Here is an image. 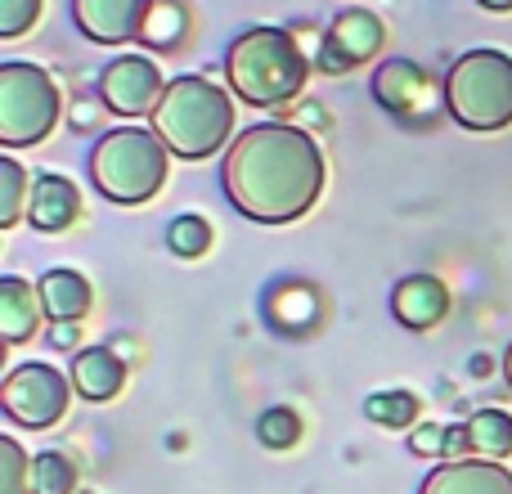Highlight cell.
<instances>
[{
	"label": "cell",
	"instance_id": "cell-31",
	"mask_svg": "<svg viewBox=\"0 0 512 494\" xmlns=\"http://www.w3.org/2000/svg\"><path fill=\"white\" fill-rule=\"evenodd\" d=\"M504 378H508V387H512V346H508V355H504Z\"/></svg>",
	"mask_w": 512,
	"mask_h": 494
},
{
	"label": "cell",
	"instance_id": "cell-2",
	"mask_svg": "<svg viewBox=\"0 0 512 494\" xmlns=\"http://www.w3.org/2000/svg\"><path fill=\"white\" fill-rule=\"evenodd\" d=\"M225 77L230 90L248 108H283L301 95L310 77V59L301 50V36L288 27H248L225 50Z\"/></svg>",
	"mask_w": 512,
	"mask_h": 494
},
{
	"label": "cell",
	"instance_id": "cell-15",
	"mask_svg": "<svg viewBox=\"0 0 512 494\" xmlns=\"http://www.w3.org/2000/svg\"><path fill=\"white\" fill-rule=\"evenodd\" d=\"M41 315H45V301H41L36 283L18 279V274L0 279V337H5L9 346H23L27 337L36 333Z\"/></svg>",
	"mask_w": 512,
	"mask_h": 494
},
{
	"label": "cell",
	"instance_id": "cell-21",
	"mask_svg": "<svg viewBox=\"0 0 512 494\" xmlns=\"http://www.w3.org/2000/svg\"><path fill=\"white\" fill-rule=\"evenodd\" d=\"M364 414L387 432H405L418 423V396L414 391H378V396L364 400Z\"/></svg>",
	"mask_w": 512,
	"mask_h": 494
},
{
	"label": "cell",
	"instance_id": "cell-8",
	"mask_svg": "<svg viewBox=\"0 0 512 494\" xmlns=\"http://www.w3.org/2000/svg\"><path fill=\"white\" fill-rule=\"evenodd\" d=\"M382 45H387V27H382V18L373 14V9L351 5L328 23L315 63H319V72H328V77H346L351 68L378 59Z\"/></svg>",
	"mask_w": 512,
	"mask_h": 494
},
{
	"label": "cell",
	"instance_id": "cell-16",
	"mask_svg": "<svg viewBox=\"0 0 512 494\" xmlns=\"http://www.w3.org/2000/svg\"><path fill=\"white\" fill-rule=\"evenodd\" d=\"M126 382V369L122 360H117V351H108V346H81L77 355H72V391L86 400H113L117 391H122Z\"/></svg>",
	"mask_w": 512,
	"mask_h": 494
},
{
	"label": "cell",
	"instance_id": "cell-3",
	"mask_svg": "<svg viewBox=\"0 0 512 494\" xmlns=\"http://www.w3.org/2000/svg\"><path fill=\"white\" fill-rule=\"evenodd\" d=\"M149 131L167 144L171 158L180 162H203L230 140L234 131V104L212 77H198V72H185V77L167 81L158 108H153Z\"/></svg>",
	"mask_w": 512,
	"mask_h": 494
},
{
	"label": "cell",
	"instance_id": "cell-14",
	"mask_svg": "<svg viewBox=\"0 0 512 494\" xmlns=\"http://www.w3.org/2000/svg\"><path fill=\"white\" fill-rule=\"evenodd\" d=\"M77 216H81V194L68 176L50 171V176L32 180V198H27V221H32V230L59 234V230H68Z\"/></svg>",
	"mask_w": 512,
	"mask_h": 494
},
{
	"label": "cell",
	"instance_id": "cell-27",
	"mask_svg": "<svg viewBox=\"0 0 512 494\" xmlns=\"http://www.w3.org/2000/svg\"><path fill=\"white\" fill-rule=\"evenodd\" d=\"M445 441H450V427H441V423H418L414 432H409V450L423 454V459L445 454Z\"/></svg>",
	"mask_w": 512,
	"mask_h": 494
},
{
	"label": "cell",
	"instance_id": "cell-23",
	"mask_svg": "<svg viewBox=\"0 0 512 494\" xmlns=\"http://www.w3.org/2000/svg\"><path fill=\"white\" fill-rule=\"evenodd\" d=\"M0 494H32V459L14 436H0Z\"/></svg>",
	"mask_w": 512,
	"mask_h": 494
},
{
	"label": "cell",
	"instance_id": "cell-13",
	"mask_svg": "<svg viewBox=\"0 0 512 494\" xmlns=\"http://www.w3.org/2000/svg\"><path fill=\"white\" fill-rule=\"evenodd\" d=\"M391 315L405 328L423 333V328H436L445 315H450V292L436 274H405L391 292Z\"/></svg>",
	"mask_w": 512,
	"mask_h": 494
},
{
	"label": "cell",
	"instance_id": "cell-6",
	"mask_svg": "<svg viewBox=\"0 0 512 494\" xmlns=\"http://www.w3.org/2000/svg\"><path fill=\"white\" fill-rule=\"evenodd\" d=\"M59 113L63 99L50 72L23 59L0 63V144L9 149L41 144L59 126Z\"/></svg>",
	"mask_w": 512,
	"mask_h": 494
},
{
	"label": "cell",
	"instance_id": "cell-9",
	"mask_svg": "<svg viewBox=\"0 0 512 494\" xmlns=\"http://www.w3.org/2000/svg\"><path fill=\"white\" fill-rule=\"evenodd\" d=\"M373 99L387 113H396L400 122H432L436 117V99H445V90H436V77L414 59H387L373 72Z\"/></svg>",
	"mask_w": 512,
	"mask_h": 494
},
{
	"label": "cell",
	"instance_id": "cell-12",
	"mask_svg": "<svg viewBox=\"0 0 512 494\" xmlns=\"http://www.w3.org/2000/svg\"><path fill=\"white\" fill-rule=\"evenodd\" d=\"M418 494H512V472L490 459H450L427 472Z\"/></svg>",
	"mask_w": 512,
	"mask_h": 494
},
{
	"label": "cell",
	"instance_id": "cell-19",
	"mask_svg": "<svg viewBox=\"0 0 512 494\" xmlns=\"http://www.w3.org/2000/svg\"><path fill=\"white\" fill-rule=\"evenodd\" d=\"M468 441L477 459L504 463L512 454V414L508 409H477L468 418Z\"/></svg>",
	"mask_w": 512,
	"mask_h": 494
},
{
	"label": "cell",
	"instance_id": "cell-18",
	"mask_svg": "<svg viewBox=\"0 0 512 494\" xmlns=\"http://www.w3.org/2000/svg\"><path fill=\"white\" fill-rule=\"evenodd\" d=\"M185 36H189V5L185 0H153L149 18H144V32H140L144 50L167 54V50H176Z\"/></svg>",
	"mask_w": 512,
	"mask_h": 494
},
{
	"label": "cell",
	"instance_id": "cell-20",
	"mask_svg": "<svg viewBox=\"0 0 512 494\" xmlns=\"http://www.w3.org/2000/svg\"><path fill=\"white\" fill-rule=\"evenodd\" d=\"M27 198H32V180L14 158H0V230H14L27 216Z\"/></svg>",
	"mask_w": 512,
	"mask_h": 494
},
{
	"label": "cell",
	"instance_id": "cell-22",
	"mask_svg": "<svg viewBox=\"0 0 512 494\" xmlns=\"http://www.w3.org/2000/svg\"><path fill=\"white\" fill-rule=\"evenodd\" d=\"M77 490V463L63 450H45L32 459V494H72Z\"/></svg>",
	"mask_w": 512,
	"mask_h": 494
},
{
	"label": "cell",
	"instance_id": "cell-4",
	"mask_svg": "<svg viewBox=\"0 0 512 494\" xmlns=\"http://www.w3.org/2000/svg\"><path fill=\"white\" fill-rule=\"evenodd\" d=\"M167 144L158 140L144 126H117V131H104L90 149V180L95 189L108 198V203H149L153 194L167 180Z\"/></svg>",
	"mask_w": 512,
	"mask_h": 494
},
{
	"label": "cell",
	"instance_id": "cell-10",
	"mask_svg": "<svg viewBox=\"0 0 512 494\" xmlns=\"http://www.w3.org/2000/svg\"><path fill=\"white\" fill-rule=\"evenodd\" d=\"M162 90H167V81H162L158 63L144 59V54H122V59H113L99 72V104L117 117L153 113Z\"/></svg>",
	"mask_w": 512,
	"mask_h": 494
},
{
	"label": "cell",
	"instance_id": "cell-11",
	"mask_svg": "<svg viewBox=\"0 0 512 494\" xmlns=\"http://www.w3.org/2000/svg\"><path fill=\"white\" fill-rule=\"evenodd\" d=\"M153 0H72V23L86 41L126 45L140 41Z\"/></svg>",
	"mask_w": 512,
	"mask_h": 494
},
{
	"label": "cell",
	"instance_id": "cell-1",
	"mask_svg": "<svg viewBox=\"0 0 512 494\" xmlns=\"http://www.w3.org/2000/svg\"><path fill=\"white\" fill-rule=\"evenodd\" d=\"M324 153L297 122H256L230 144L221 167L225 198L256 225H288L324 194Z\"/></svg>",
	"mask_w": 512,
	"mask_h": 494
},
{
	"label": "cell",
	"instance_id": "cell-26",
	"mask_svg": "<svg viewBox=\"0 0 512 494\" xmlns=\"http://www.w3.org/2000/svg\"><path fill=\"white\" fill-rule=\"evenodd\" d=\"M41 18V0H0V36L14 41Z\"/></svg>",
	"mask_w": 512,
	"mask_h": 494
},
{
	"label": "cell",
	"instance_id": "cell-5",
	"mask_svg": "<svg viewBox=\"0 0 512 494\" xmlns=\"http://www.w3.org/2000/svg\"><path fill=\"white\" fill-rule=\"evenodd\" d=\"M445 108L463 131L512 126V54L468 50L445 72Z\"/></svg>",
	"mask_w": 512,
	"mask_h": 494
},
{
	"label": "cell",
	"instance_id": "cell-28",
	"mask_svg": "<svg viewBox=\"0 0 512 494\" xmlns=\"http://www.w3.org/2000/svg\"><path fill=\"white\" fill-rule=\"evenodd\" d=\"M50 346L54 351H72V346H81V328L77 324H54L50 328Z\"/></svg>",
	"mask_w": 512,
	"mask_h": 494
},
{
	"label": "cell",
	"instance_id": "cell-17",
	"mask_svg": "<svg viewBox=\"0 0 512 494\" xmlns=\"http://www.w3.org/2000/svg\"><path fill=\"white\" fill-rule=\"evenodd\" d=\"M36 288H41L45 315H50L54 324H81V319L90 315V301H95L86 274L68 270V265H59V270H45Z\"/></svg>",
	"mask_w": 512,
	"mask_h": 494
},
{
	"label": "cell",
	"instance_id": "cell-29",
	"mask_svg": "<svg viewBox=\"0 0 512 494\" xmlns=\"http://www.w3.org/2000/svg\"><path fill=\"white\" fill-rule=\"evenodd\" d=\"M445 454H450V459H463V454H472L468 423H454V427H450V441H445Z\"/></svg>",
	"mask_w": 512,
	"mask_h": 494
},
{
	"label": "cell",
	"instance_id": "cell-24",
	"mask_svg": "<svg viewBox=\"0 0 512 494\" xmlns=\"http://www.w3.org/2000/svg\"><path fill=\"white\" fill-rule=\"evenodd\" d=\"M301 436V418L292 414V409H265L261 418H256V441L265 445V450H288V445H297Z\"/></svg>",
	"mask_w": 512,
	"mask_h": 494
},
{
	"label": "cell",
	"instance_id": "cell-7",
	"mask_svg": "<svg viewBox=\"0 0 512 494\" xmlns=\"http://www.w3.org/2000/svg\"><path fill=\"white\" fill-rule=\"evenodd\" d=\"M68 396H72V378H63L54 364H18L5 373L0 382V409L14 418L18 427H54L68 414Z\"/></svg>",
	"mask_w": 512,
	"mask_h": 494
},
{
	"label": "cell",
	"instance_id": "cell-30",
	"mask_svg": "<svg viewBox=\"0 0 512 494\" xmlns=\"http://www.w3.org/2000/svg\"><path fill=\"white\" fill-rule=\"evenodd\" d=\"M481 9H495V14H512V0H477Z\"/></svg>",
	"mask_w": 512,
	"mask_h": 494
},
{
	"label": "cell",
	"instance_id": "cell-25",
	"mask_svg": "<svg viewBox=\"0 0 512 494\" xmlns=\"http://www.w3.org/2000/svg\"><path fill=\"white\" fill-rule=\"evenodd\" d=\"M167 243L176 256H203L212 247V225L203 216H176L167 230Z\"/></svg>",
	"mask_w": 512,
	"mask_h": 494
}]
</instances>
